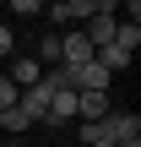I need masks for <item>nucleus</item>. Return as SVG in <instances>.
Segmentation results:
<instances>
[{
	"mask_svg": "<svg viewBox=\"0 0 141 147\" xmlns=\"http://www.w3.org/2000/svg\"><path fill=\"white\" fill-rule=\"evenodd\" d=\"M27 125H33V120H27L22 109H0V131H11V136H16V131H27Z\"/></svg>",
	"mask_w": 141,
	"mask_h": 147,
	"instance_id": "nucleus-7",
	"label": "nucleus"
},
{
	"mask_svg": "<svg viewBox=\"0 0 141 147\" xmlns=\"http://www.w3.org/2000/svg\"><path fill=\"white\" fill-rule=\"evenodd\" d=\"M114 115V98L109 93H76V120L82 125H98V120H109Z\"/></svg>",
	"mask_w": 141,
	"mask_h": 147,
	"instance_id": "nucleus-1",
	"label": "nucleus"
},
{
	"mask_svg": "<svg viewBox=\"0 0 141 147\" xmlns=\"http://www.w3.org/2000/svg\"><path fill=\"white\" fill-rule=\"evenodd\" d=\"M92 16V0H60L49 5V22H87Z\"/></svg>",
	"mask_w": 141,
	"mask_h": 147,
	"instance_id": "nucleus-2",
	"label": "nucleus"
},
{
	"mask_svg": "<svg viewBox=\"0 0 141 147\" xmlns=\"http://www.w3.org/2000/svg\"><path fill=\"white\" fill-rule=\"evenodd\" d=\"M11 11H16V16H38L43 5H38V0H11Z\"/></svg>",
	"mask_w": 141,
	"mask_h": 147,
	"instance_id": "nucleus-9",
	"label": "nucleus"
},
{
	"mask_svg": "<svg viewBox=\"0 0 141 147\" xmlns=\"http://www.w3.org/2000/svg\"><path fill=\"white\" fill-rule=\"evenodd\" d=\"M0 109H16V87H11L5 71H0Z\"/></svg>",
	"mask_w": 141,
	"mask_h": 147,
	"instance_id": "nucleus-8",
	"label": "nucleus"
},
{
	"mask_svg": "<svg viewBox=\"0 0 141 147\" xmlns=\"http://www.w3.org/2000/svg\"><path fill=\"white\" fill-rule=\"evenodd\" d=\"M38 65H60V33H43V44H38Z\"/></svg>",
	"mask_w": 141,
	"mask_h": 147,
	"instance_id": "nucleus-6",
	"label": "nucleus"
},
{
	"mask_svg": "<svg viewBox=\"0 0 141 147\" xmlns=\"http://www.w3.org/2000/svg\"><path fill=\"white\" fill-rule=\"evenodd\" d=\"M98 147H109V142H98Z\"/></svg>",
	"mask_w": 141,
	"mask_h": 147,
	"instance_id": "nucleus-11",
	"label": "nucleus"
},
{
	"mask_svg": "<svg viewBox=\"0 0 141 147\" xmlns=\"http://www.w3.org/2000/svg\"><path fill=\"white\" fill-rule=\"evenodd\" d=\"M92 60H98V65H103V71H109V76H114V71H125V65H130V55H125V49H114V44H109V49H98V55H92Z\"/></svg>",
	"mask_w": 141,
	"mask_h": 147,
	"instance_id": "nucleus-5",
	"label": "nucleus"
},
{
	"mask_svg": "<svg viewBox=\"0 0 141 147\" xmlns=\"http://www.w3.org/2000/svg\"><path fill=\"white\" fill-rule=\"evenodd\" d=\"M5 76H11V87L22 93V87H33V82H43V65H38V60H11V71H5Z\"/></svg>",
	"mask_w": 141,
	"mask_h": 147,
	"instance_id": "nucleus-3",
	"label": "nucleus"
},
{
	"mask_svg": "<svg viewBox=\"0 0 141 147\" xmlns=\"http://www.w3.org/2000/svg\"><path fill=\"white\" fill-rule=\"evenodd\" d=\"M11 49H16V33H11V27L0 22V55H11Z\"/></svg>",
	"mask_w": 141,
	"mask_h": 147,
	"instance_id": "nucleus-10",
	"label": "nucleus"
},
{
	"mask_svg": "<svg viewBox=\"0 0 141 147\" xmlns=\"http://www.w3.org/2000/svg\"><path fill=\"white\" fill-rule=\"evenodd\" d=\"M136 44H141V22H120V27H114V49L136 55Z\"/></svg>",
	"mask_w": 141,
	"mask_h": 147,
	"instance_id": "nucleus-4",
	"label": "nucleus"
}]
</instances>
